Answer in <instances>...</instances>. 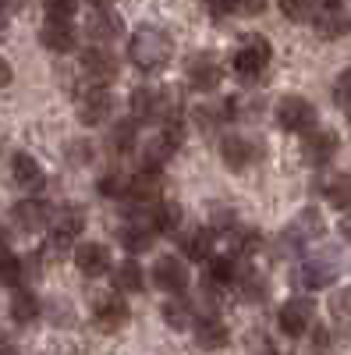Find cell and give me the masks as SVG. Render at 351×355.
<instances>
[{
    "label": "cell",
    "mask_w": 351,
    "mask_h": 355,
    "mask_svg": "<svg viewBox=\"0 0 351 355\" xmlns=\"http://www.w3.org/2000/svg\"><path fill=\"white\" fill-rule=\"evenodd\" d=\"M128 57L138 71H160L174 57V40H170V33H163L156 25H142V28H135V36L128 43Z\"/></svg>",
    "instance_id": "6da1fadb"
},
{
    "label": "cell",
    "mask_w": 351,
    "mask_h": 355,
    "mask_svg": "<svg viewBox=\"0 0 351 355\" xmlns=\"http://www.w3.org/2000/svg\"><path fill=\"white\" fill-rule=\"evenodd\" d=\"M270 57H273V50H270L267 40H262V36H249L238 50H234V57H231L234 75H242V78H259L262 71H267Z\"/></svg>",
    "instance_id": "7a4b0ae2"
},
{
    "label": "cell",
    "mask_w": 351,
    "mask_h": 355,
    "mask_svg": "<svg viewBox=\"0 0 351 355\" xmlns=\"http://www.w3.org/2000/svg\"><path fill=\"white\" fill-rule=\"evenodd\" d=\"M277 125L284 132H312L316 128V107L305 96H284L277 103Z\"/></svg>",
    "instance_id": "3957f363"
},
{
    "label": "cell",
    "mask_w": 351,
    "mask_h": 355,
    "mask_svg": "<svg viewBox=\"0 0 351 355\" xmlns=\"http://www.w3.org/2000/svg\"><path fill=\"white\" fill-rule=\"evenodd\" d=\"M78 121L82 125H89V128H96V125H107L110 117H114V96L107 93L103 85H93V89H85V93L78 96Z\"/></svg>",
    "instance_id": "277c9868"
},
{
    "label": "cell",
    "mask_w": 351,
    "mask_h": 355,
    "mask_svg": "<svg viewBox=\"0 0 351 355\" xmlns=\"http://www.w3.org/2000/svg\"><path fill=\"white\" fill-rule=\"evenodd\" d=\"M181 146V125L178 121H170L163 125V132L156 139L145 142V150H142V167H153V171H163V164L174 157V150Z\"/></svg>",
    "instance_id": "5b68a950"
},
{
    "label": "cell",
    "mask_w": 351,
    "mask_h": 355,
    "mask_svg": "<svg viewBox=\"0 0 351 355\" xmlns=\"http://www.w3.org/2000/svg\"><path fill=\"white\" fill-rule=\"evenodd\" d=\"M280 331L287 334V338H302V334H309L312 331V320H316V306L309 302V299H287L284 306H280Z\"/></svg>",
    "instance_id": "8992f818"
},
{
    "label": "cell",
    "mask_w": 351,
    "mask_h": 355,
    "mask_svg": "<svg viewBox=\"0 0 351 355\" xmlns=\"http://www.w3.org/2000/svg\"><path fill=\"white\" fill-rule=\"evenodd\" d=\"M224 82V68L213 53H199L188 61V85L195 93H217Z\"/></svg>",
    "instance_id": "52a82bcc"
},
{
    "label": "cell",
    "mask_w": 351,
    "mask_h": 355,
    "mask_svg": "<svg viewBox=\"0 0 351 355\" xmlns=\"http://www.w3.org/2000/svg\"><path fill=\"white\" fill-rule=\"evenodd\" d=\"M82 71L89 75L96 85H107V82H114L117 78V71H121V64H117V57L107 50V46H89V50H82Z\"/></svg>",
    "instance_id": "ba28073f"
},
{
    "label": "cell",
    "mask_w": 351,
    "mask_h": 355,
    "mask_svg": "<svg viewBox=\"0 0 351 355\" xmlns=\"http://www.w3.org/2000/svg\"><path fill=\"white\" fill-rule=\"evenodd\" d=\"M85 36H89L93 43H100V46H107V43L125 36V21L117 18L110 8H96L89 15V21H85Z\"/></svg>",
    "instance_id": "9c48e42d"
},
{
    "label": "cell",
    "mask_w": 351,
    "mask_h": 355,
    "mask_svg": "<svg viewBox=\"0 0 351 355\" xmlns=\"http://www.w3.org/2000/svg\"><path fill=\"white\" fill-rule=\"evenodd\" d=\"M220 160L231 171H245L259 160V146L245 135H227V139H220Z\"/></svg>",
    "instance_id": "30bf717a"
},
{
    "label": "cell",
    "mask_w": 351,
    "mask_h": 355,
    "mask_svg": "<svg viewBox=\"0 0 351 355\" xmlns=\"http://www.w3.org/2000/svg\"><path fill=\"white\" fill-rule=\"evenodd\" d=\"M153 281L160 291H170V295H181L188 288V266L178 259V256H163L156 259L153 266Z\"/></svg>",
    "instance_id": "8fae6325"
},
{
    "label": "cell",
    "mask_w": 351,
    "mask_h": 355,
    "mask_svg": "<svg viewBox=\"0 0 351 355\" xmlns=\"http://www.w3.org/2000/svg\"><path fill=\"white\" fill-rule=\"evenodd\" d=\"M93 316H96V327L100 331H121L128 323V302L121 295H100L96 306H93Z\"/></svg>",
    "instance_id": "7c38bea8"
},
{
    "label": "cell",
    "mask_w": 351,
    "mask_h": 355,
    "mask_svg": "<svg viewBox=\"0 0 351 355\" xmlns=\"http://www.w3.org/2000/svg\"><path fill=\"white\" fill-rule=\"evenodd\" d=\"M39 40H43V46L50 53H71L75 43H78V36H75V28H71L68 18H46L43 28H39Z\"/></svg>",
    "instance_id": "4fadbf2b"
},
{
    "label": "cell",
    "mask_w": 351,
    "mask_h": 355,
    "mask_svg": "<svg viewBox=\"0 0 351 355\" xmlns=\"http://www.w3.org/2000/svg\"><path fill=\"white\" fill-rule=\"evenodd\" d=\"M337 135L334 132H319V128H312V132H305V142H302V157L312 164V167H323V164H330L334 160V153H337Z\"/></svg>",
    "instance_id": "5bb4252c"
},
{
    "label": "cell",
    "mask_w": 351,
    "mask_h": 355,
    "mask_svg": "<svg viewBox=\"0 0 351 355\" xmlns=\"http://www.w3.org/2000/svg\"><path fill=\"white\" fill-rule=\"evenodd\" d=\"M128 199H135V202H160V196H163V174L160 171H153V167H142L135 178H128V192H125Z\"/></svg>",
    "instance_id": "9a60e30c"
},
{
    "label": "cell",
    "mask_w": 351,
    "mask_h": 355,
    "mask_svg": "<svg viewBox=\"0 0 351 355\" xmlns=\"http://www.w3.org/2000/svg\"><path fill=\"white\" fill-rule=\"evenodd\" d=\"M312 21H316L319 40H341V36L351 33V15H348L341 4H337V8H316Z\"/></svg>",
    "instance_id": "2e32d148"
},
{
    "label": "cell",
    "mask_w": 351,
    "mask_h": 355,
    "mask_svg": "<svg viewBox=\"0 0 351 355\" xmlns=\"http://www.w3.org/2000/svg\"><path fill=\"white\" fill-rule=\"evenodd\" d=\"M11 217H15V227L25 231V234H36V231H43L50 224V210H46V202H39V199H21Z\"/></svg>",
    "instance_id": "e0dca14e"
},
{
    "label": "cell",
    "mask_w": 351,
    "mask_h": 355,
    "mask_svg": "<svg viewBox=\"0 0 351 355\" xmlns=\"http://www.w3.org/2000/svg\"><path fill=\"white\" fill-rule=\"evenodd\" d=\"M75 263H78V270L85 277H100V274H107V266H110V249L103 242H82L75 249Z\"/></svg>",
    "instance_id": "ac0fdd59"
},
{
    "label": "cell",
    "mask_w": 351,
    "mask_h": 355,
    "mask_svg": "<svg viewBox=\"0 0 351 355\" xmlns=\"http://www.w3.org/2000/svg\"><path fill=\"white\" fill-rule=\"evenodd\" d=\"M11 174H15L18 189H25V192H39V189L46 185L43 167L36 164V157H28V153H18V157L11 160Z\"/></svg>",
    "instance_id": "d6986e66"
},
{
    "label": "cell",
    "mask_w": 351,
    "mask_h": 355,
    "mask_svg": "<svg viewBox=\"0 0 351 355\" xmlns=\"http://www.w3.org/2000/svg\"><path fill=\"white\" fill-rule=\"evenodd\" d=\"M82 227H85V214L75 210V206H61L57 217H53V242H57V249H64L75 234H82Z\"/></svg>",
    "instance_id": "ffe728a7"
},
{
    "label": "cell",
    "mask_w": 351,
    "mask_h": 355,
    "mask_svg": "<svg viewBox=\"0 0 351 355\" xmlns=\"http://www.w3.org/2000/svg\"><path fill=\"white\" fill-rule=\"evenodd\" d=\"M319 234H323V217H319L316 210H305V214H298L295 224L284 231V242L287 245H305V242H316Z\"/></svg>",
    "instance_id": "44dd1931"
},
{
    "label": "cell",
    "mask_w": 351,
    "mask_h": 355,
    "mask_svg": "<svg viewBox=\"0 0 351 355\" xmlns=\"http://www.w3.org/2000/svg\"><path fill=\"white\" fill-rule=\"evenodd\" d=\"M117 234H121V245H125L132 256H138V252H145V249H153L156 227H153V224H125Z\"/></svg>",
    "instance_id": "7402d4cb"
},
{
    "label": "cell",
    "mask_w": 351,
    "mask_h": 355,
    "mask_svg": "<svg viewBox=\"0 0 351 355\" xmlns=\"http://www.w3.org/2000/svg\"><path fill=\"white\" fill-rule=\"evenodd\" d=\"M227 327L217 320V316H206L202 323H195V341H199V348H206V352H217V348H224L227 345Z\"/></svg>",
    "instance_id": "603a6c76"
},
{
    "label": "cell",
    "mask_w": 351,
    "mask_h": 355,
    "mask_svg": "<svg viewBox=\"0 0 351 355\" xmlns=\"http://www.w3.org/2000/svg\"><path fill=\"white\" fill-rule=\"evenodd\" d=\"M181 252L188 256V259H210V249H213V234L206 231V227H192V231H185L181 234Z\"/></svg>",
    "instance_id": "cb8c5ba5"
},
{
    "label": "cell",
    "mask_w": 351,
    "mask_h": 355,
    "mask_svg": "<svg viewBox=\"0 0 351 355\" xmlns=\"http://www.w3.org/2000/svg\"><path fill=\"white\" fill-rule=\"evenodd\" d=\"M334 274H337V266H334L330 259H305L298 281H302L305 288H327V284L334 281Z\"/></svg>",
    "instance_id": "d4e9b609"
},
{
    "label": "cell",
    "mask_w": 351,
    "mask_h": 355,
    "mask_svg": "<svg viewBox=\"0 0 351 355\" xmlns=\"http://www.w3.org/2000/svg\"><path fill=\"white\" fill-rule=\"evenodd\" d=\"M145 284V274H142V266L135 259H125L121 266L114 270V288L117 291H125V295H138Z\"/></svg>",
    "instance_id": "484cf974"
},
{
    "label": "cell",
    "mask_w": 351,
    "mask_h": 355,
    "mask_svg": "<svg viewBox=\"0 0 351 355\" xmlns=\"http://www.w3.org/2000/svg\"><path fill=\"white\" fill-rule=\"evenodd\" d=\"M138 146V121L135 117H128V121H117L110 128V150L114 153H132Z\"/></svg>",
    "instance_id": "4316f807"
},
{
    "label": "cell",
    "mask_w": 351,
    "mask_h": 355,
    "mask_svg": "<svg viewBox=\"0 0 351 355\" xmlns=\"http://www.w3.org/2000/svg\"><path fill=\"white\" fill-rule=\"evenodd\" d=\"M234 274H238V266H234L231 256H210V259H206V284H210V288L231 284Z\"/></svg>",
    "instance_id": "83f0119b"
},
{
    "label": "cell",
    "mask_w": 351,
    "mask_h": 355,
    "mask_svg": "<svg viewBox=\"0 0 351 355\" xmlns=\"http://www.w3.org/2000/svg\"><path fill=\"white\" fill-rule=\"evenodd\" d=\"M39 316V299L33 291H15V299H11V320L15 323H33Z\"/></svg>",
    "instance_id": "f1b7e54d"
},
{
    "label": "cell",
    "mask_w": 351,
    "mask_h": 355,
    "mask_svg": "<svg viewBox=\"0 0 351 355\" xmlns=\"http://www.w3.org/2000/svg\"><path fill=\"white\" fill-rule=\"evenodd\" d=\"M153 227L163 231V234H167V231H178V227H181V206L160 199V202L153 206Z\"/></svg>",
    "instance_id": "f546056e"
},
{
    "label": "cell",
    "mask_w": 351,
    "mask_h": 355,
    "mask_svg": "<svg viewBox=\"0 0 351 355\" xmlns=\"http://www.w3.org/2000/svg\"><path fill=\"white\" fill-rule=\"evenodd\" d=\"M21 277H25V259H18L11 252H0V284L21 288Z\"/></svg>",
    "instance_id": "4dcf8cb0"
},
{
    "label": "cell",
    "mask_w": 351,
    "mask_h": 355,
    "mask_svg": "<svg viewBox=\"0 0 351 355\" xmlns=\"http://www.w3.org/2000/svg\"><path fill=\"white\" fill-rule=\"evenodd\" d=\"M163 320L170 323L174 331H188L192 327V302H185V299H174V302H167L163 306Z\"/></svg>",
    "instance_id": "1f68e13d"
},
{
    "label": "cell",
    "mask_w": 351,
    "mask_h": 355,
    "mask_svg": "<svg viewBox=\"0 0 351 355\" xmlns=\"http://www.w3.org/2000/svg\"><path fill=\"white\" fill-rule=\"evenodd\" d=\"M327 199L337 206V210L351 214V174H334L327 185Z\"/></svg>",
    "instance_id": "d6a6232c"
},
{
    "label": "cell",
    "mask_w": 351,
    "mask_h": 355,
    "mask_svg": "<svg viewBox=\"0 0 351 355\" xmlns=\"http://www.w3.org/2000/svg\"><path fill=\"white\" fill-rule=\"evenodd\" d=\"M277 8L287 21H309L316 15V0H277Z\"/></svg>",
    "instance_id": "836d02e7"
},
{
    "label": "cell",
    "mask_w": 351,
    "mask_h": 355,
    "mask_svg": "<svg viewBox=\"0 0 351 355\" xmlns=\"http://www.w3.org/2000/svg\"><path fill=\"white\" fill-rule=\"evenodd\" d=\"M234 281H238V288H242V299H249V302H259L262 295H267V281H262L255 270H249V274H234Z\"/></svg>",
    "instance_id": "e575fe53"
},
{
    "label": "cell",
    "mask_w": 351,
    "mask_h": 355,
    "mask_svg": "<svg viewBox=\"0 0 351 355\" xmlns=\"http://www.w3.org/2000/svg\"><path fill=\"white\" fill-rule=\"evenodd\" d=\"M153 93L156 89H135L132 93V117L135 121H153Z\"/></svg>",
    "instance_id": "d590c367"
},
{
    "label": "cell",
    "mask_w": 351,
    "mask_h": 355,
    "mask_svg": "<svg viewBox=\"0 0 351 355\" xmlns=\"http://www.w3.org/2000/svg\"><path fill=\"white\" fill-rule=\"evenodd\" d=\"M330 316L337 323H351V288H337L330 295Z\"/></svg>",
    "instance_id": "8d00e7d4"
},
{
    "label": "cell",
    "mask_w": 351,
    "mask_h": 355,
    "mask_svg": "<svg viewBox=\"0 0 351 355\" xmlns=\"http://www.w3.org/2000/svg\"><path fill=\"white\" fill-rule=\"evenodd\" d=\"M93 160V142L89 139H71L68 142V164L71 167H85Z\"/></svg>",
    "instance_id": "74e56055"
},
{
    "label": "cell",
    "mask_w": 351,
    "mask_h": 355,
    "mask_svg": "<svg viewBox=\"0 0 351 355\" xmlns=\"http://www.w3.org/2000/svg\"><path fill=\"white\" fill-rule=\"evenodd\" d=\"M96 189H100V196H125L128 192V178L117 174V171H107L96 182Z\"/></svg>",
    "instance_id": "f35d334b"
},
{
    "label": "cell",
    "mask_w": 351,
    "mask_h": 355,
    "mask_svg": "<svg viewBox=\"0 0 351 355\" xmlns=\"http://www.w3.org/2000/svg\"><path fill=\"white\" fill-rule=\"evenodd\" d=\"M334 103L351 110V68H344L337 75V82H334Z\"/></svg>",
    "instance_id": "ab89813d"
},
{
    "label": "cell",
    "mask_w": 351,
    "mask_h": 355,
    "mask_svg": "<svg viewBox=\"0 0 351 355\" xmlns=\"http://www.w3.org/2000/svg\"><path fill=\"white\" fill-rule=\"evenodd\" d=\"M46 18H71L78 11V0H43Z\"/></svg>",
    "instance_id": "60d3db41"
},
{
    "label": "cell",
    "mask_w": 351,
    "mask_h": 355,
    "mask_svg": "<svg viewBox=\"0 0 351 355\" xmlns=\"http://www.w3.org/2000/svg\"><path fill=\"white\" fill-rule=\"evenodd\" d=\"M210 220H213V227L227 231V227L234 224V214H231V206H224V202H213V210H210Z\"/></svg>",
    "instance_id": "b9f144b4"
},
{
    "label": "cell",
    "mask_w": 351,
    "mask_h": 355,
    "mask_svg": "<svg viewBox=\"0 0 351 355\" xmlns=\"http://www.w3.org/2000/svg\"><path fill=\"white\" fill-rule=\"evenodd\" d=\"M206 8L213 15H231V11H238V0H206Z\"/></svg>",
    "instance_id": "7bdbcfd3"
},
{
    "label": "cell",
    "mask_w": 351,
    "mask_h": 355,
    "mask_svg": "<svg viewBox=\"0 0 351 355\" xmlns=\"http://www.w3.org/2000/svg\"><path fill=\"white\" fill-rule=\"evenodd\" d=\"M238 11L242 15H262L267 11V0H238Z\"/></svg>",
    "instance_id": "ee69618b"
},
{
    "label": "cell",
    "mask_w": 351,
    "mask_h": 355,
    "mask_svg": "<svg viewBox=\"0 0 351 355\" xmlns=\"http://www.w3.org/2000/svg\"><path fill=\"white\" fill-rule=\"evenodd\" d=\"M8 82H11V64L4 61V57H0V89H4Z\"/></svg>",
    "instance_id": "f6af8a7d"
},
{
    "label": "cell",
    "mask_w": 351,
    "mask_h": 355,
    "mask_svg": "<svg viewBox=\"0 0 351 355\" xmlns=\"http://www.w3.org/2000/svg\"><path fill=\"white\" fill-rule=\"evenodd\" d=\"M0 355H18V348H15L8 338H0Z\"/></svg>",
    "instance_id": "bcb514c9"
},
{
    "label": "cell",
    "mask_w": 351,
    "mask_h": 355,
    "mask_svg": "<svg viewBox=\"0 0 351 355\" xmlns=\"http://www.w3.org/2000/svg\"><path fill=\"white\" fill-rule=\"evenodd\" d=\"M0 4H4V11H15V8H21L25 0H0Z\"/></svg>",
    "instance_id": "7dc6e473"
},
{
    "label": "cell",
    "mask_w": 351,
    "mask_h": 355,
    "mask_svg": "<svg viewBox=\"0 0 351 355\" xmlns=\"http://www.w3.org/2000/svg\"><path fill=\"white\" fill-rule=\"evenodd\" d=\"M341 234H344V239L351 242V217H344V224H341Z\"/></svg>",
    "instance_id": "c3c4849f"
},
{
    "label": "cell",
    "mask_w": 351,
    "mask_h": 355,
    "mask_svg": "<svg viewBox=\"0 0 351 355\" xmlns=\"http://www.w3.org/2000/svg\"><path fill=\"white\" fill-rule=\"evenodd\" d=\"M4 245H8V227L0 224V249H4Z\"/></svg>",
    "instance_id": "681fc988"
},
{
    "label": "cell",
    "mask_w": 351,
    "mask_h": 355,
    "mask_svg": "<svg viewBox=\"0 0 351 355\" xmlns=\"http://www.w3.org/2000/svg\"><path fill=\"white\" fill-rule=\"evenodd\" d=\"M93 4H96V8H114L117 0H93Z\"/></svg>",
    "instance_id": "f907efd6"
},
{
    "label": "cell",
    "mask_w": 351,
    "mask_h": 355,
    "mask_svg": "<svg viewBox=\"0 0 351 355\" xmlns=\"http://www.w3.org/2000/svg\"><path fill=\"white\" fill-rule=\"evenodd\" d=\"M4 25H8V15H4V4H0V33H4Z\"/></svg>",
    "instance_id": "816d5d0a"
}]
</instances>
